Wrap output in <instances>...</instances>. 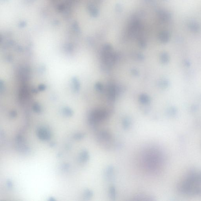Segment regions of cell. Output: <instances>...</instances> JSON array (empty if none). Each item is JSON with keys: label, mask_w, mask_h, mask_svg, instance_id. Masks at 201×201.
<instances>
[{"label": "cell", "mask_w": 201, "mask_h": 201, "mask_svg": "<svg viewBox=\"0 0 201 201\" xmlns=\"http://www.w3.org/2000/svg\"><path fill=\"white\" fill-rule=\"evenodd\" d=\"M108 117V112L105 110H95L89 116L88 123L91 128L96 130L99 124L107 119Z\"/></svg>", "instance_id": "6da1fadb"}, {"label": "cell", "mask_w": 201, "mask_h": 201, "mask_svg": "<svg viewBox=\"0 0 201 201\" xmlns=\"http://www.w3.org/2000/svg\"><path fill=\"white\" fill-rule=\"evenodd\" d=\"M96 136L97 141L105 149L109 150L112 146L114 148L115 142L112 140L111 134L107 130H101L97 132Z\"/></svg>", "instance_id": "7a4b0ae2"}, {"label": "cell", "mask_w": 201, "mask_h": 201, "mask_svg": "<svg viewBox=\"0 0 201 201\" xmlns=\"http://www.w3.org/2000/svg\"><path fill=\"white\" fill-rule=\"evenodd\" d=\"M37 134L39 139L44 140L50 139L51 133L47 128L45 127H40L37 130Z\"/></svg>", "instance_id": "3957f363"}, {"label": "cell", "mask_w": 201, "mask_h": 201, "mask_svg": "<svg viewBox=\"0 0 201 201\" xmlns=\"http://www.w3.org/2000/svg\"><path fill=\"white\" fill-rule=\"evenodd\" d=\"M114 167L112 166H109L105 170V178L108 181H112L114 180Z\"/></svg>", "instance_id": "277c9868"}, {"label": "cell", "mask_w": 201, "mask_h": 201, "mask_svg": "<svg viewBox=\"0 0 201 201\" xmlns=\"http://www.w3.org/2000/svg\"><path fill=\"white\" fill-rule=\"evenodd\" d=\"M89 159V154L88 152L86 150H84L80 154L79 161L81 163H86Z\"/></svg>", "instance_id": "5b68a950"}, {"label": "cell", "mask_w": 201, "mask_h": 201, "mask_svg": "<svg viewBox=\"0 0 201 201\" xmlns=\"http://www.w3.org/2000/svg\"><path fill=\"white\" fill-rule=\"evenodd\" d=\"M123 128L125 130H128L131 126V122L128 118L124 119L122 122Z\"/></svg>", "instance_id": "8992f818"}, {"label": "cell", "mask_w": 201, "mask_h": 201, "mask_svg": "<svg viewBox=\"0 0 201 201\" xmlns=\"http://www.w3.org/2000/svg\"><path fill=\"white\" fill-rule=\"evenodd\" d=\"M109 196L110 199L112 200H115L116 198V189L114 186H112L109 188Z\"/></svg>", "instance_id": "52a82bcc"}, {"label": "cell", "mask_w": 201, "mask_h": 201, "mask_svg": "<svg viewBox=\"0 0 201 201\" xmlns=\"http://www.w3.org/2000/svg\"><path fill=\"white\" fill-rule=\"evenodd\" d=\"M108 93H109V96L110 99L111 100L114 99L115 98L116 91L115 88L112 85H111L109 87Z\"/></svg>", "instance_id": "ba28073f"}, {"label": "cell", "mask_w": 201, "mask_h": 201, "mask_svg": "<svg viewBox=\"0 0 201 201\" xmlns=\"http://www.w3.org/2000/svg\"><path fill=\"white\" fill-rule=\"evenodd\" d=\"M93 192L91 190L89 189H86L84 192V198L86 200H88L93 196Z\"/></svg>", "instance_id": "9c48e42d"}, {"label": "cell", "mask_w": 201, "mask_h": 201, "mask_svg": "<svg viewBox=\"0 0 201 201\" xmlns=\"http://www.w3.org/2000/svg\"><path fill=\"white\" fill-rule=\"evenodd\" d=\"M141 102L144 104H146L149 102V98L147 96L145 95H142L140 97V98Z\"/></svg>", "instance_id": "30bf717a"}, {"label": "cell", "mask_w": 201, "mask_h": 201, "mask_svg": "<svg viewBox=\"0 0 201 201\" xmlns=\"http://www.w3.org/2000/svg\"><path fill=\"white\" fill-rule=\"evenodd\" d=\"M85 134L80 133L77 134L75 135V138L77 140H81L83 138L85 137Z\"/></svg>", "instance_id": "8fae6325"}, {"label": "cell", "mask_w": 201, "mask_h": 201, "mask_svg": "<svg viewBox=\"0 0 201 201\" xmlns=\"http://www.w3.org/2000/svg\"><path fill=\"white\" fill-rule=\"evenodd\" d=\"M96 87L97 90H99V91H102L103 89V87H102V84L99 83L96 84Z\"/></svg>", "instance_id": "7c38bea8"}]
</instances>
